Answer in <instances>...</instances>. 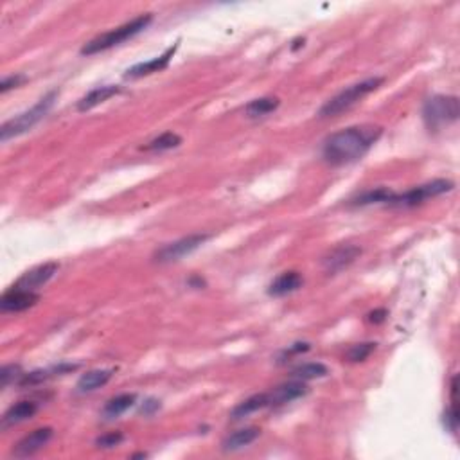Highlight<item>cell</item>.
Returning <instances> with one entry per match:
<instances>
[{
    "label": "cell",
    "instance_id": "obj_1",
    "mask_svg": "<svg viewBox=\"0 0 460 460\" xmlns=\"http://www.w3.org/2000/svg\"><path fill=\"white\" fill-rule=\"evenodd\" d=\"M383 130L373 124L349 126L329 135L322 144V157L331 166L356 162L377 143Z\"/></svg>",
    "mask_w": 460,
    "mask_h": 460
},
{
    "label": "cell",
    "instance_id": "obj_2",
    "mask_svg": "<svg viewBox=\"0 0 460 460\" xmlns=\"http://www.w3.org/2000/svg\"><path fill=\"white\" fill-rule=\"evenodd\" d=\"M153 20V16L151 15H139L135 16L133 20L126 22V24L119 25V28L111 29V31L103 32V35L95 36L94 40H90L88 44H85L81 47V54L83 56H92L97 54V52L108 51V49L115 47V45L123 44V42L130 40L133 36H137L139 32H143L147 25L151 24Z\"/></svg>",
    "mask_w": 460,
    "mask_h": 460
},
{
    "label": "cell",
    "instance_id": "obj_3",
    "mask_svg": "<svg viewBox=\"0 0 460 460\" xmlns=\"http://www.w3.org/2000/svg\"><path fill=\"white\" fill-rule=\"evenodd\" d=\"M385 81V78L381 75H374L369 80H363L360 83H354L351 87L344 88L340 94H337L334 97H331L329 101H325L324 107L318 110V117L327 119V117H337V115L344 114L349 108H353L358 101H361L365 95H369L370 92H374L376 88H380V85Z\"/></svg>",
    "mask_w": 460,
    "mask_h": 460
},
{
    "label": "cell",
    "instance_id": "obj_4",
    "mask_svg": "<svg viewBox=\"0 0 460 460\" xmlns=\"http://www.w3.org/2000/svg\"><path fill=\"white\" fill-rule=\"evenodd\" d=\"M56 97H58V92L56 90L49 92V94L45 95V97H42V99L31 108V110L16 115V117L9 119L8 123L2 124V128H0V140L6 143V140L22 135V133L29 131L31 128H35L36 124L40 123L45 115L49 114V110H51L52 104H54Z\"/></svg>",
    "mask_w": 460,
    "mask_h": 460
},
{
    "label": "cell",
    "instance_id": "obj_5",
    "mask_svg": "<svg viewBox=\"0 0 460 460\" xmlns=\"http://www.w3.org/2000/svg\"><path fill=\"white\" fill-rule=\"evenodd\" d=\"M423 119L430 130H439L444 124L459 119V97L456 95H433L423 107Z\"/></svg>",
    "mask_w": 460,
    "mask_h": 460
},
{
    "label": "cell",
    "instance_id": "obj_6",
    "mask_svg": "<svg viewBox=\"0 0 460 460\" xmlns=\"http://www.w3.org/2000/svg\"><path fill=\"white\" fill-rule=\"evenodd\" d=\"M453 189L452 180H433V182L423 183V186H417L408 189L406 193H401V195H394L390 205L397 207H413L419 205V203L426 202L430 198H435V196L444 195L448 190Z\"/></svg>",
    "mask_w": 460,
    "mask_h": 460
},
{
    "label": "cell",
    "instance_id": "obj_7",
    "mask_svg": "<svg viewBox=\"0 0 460 460\" xmlns=\"http://www.w3.org/2000/svg\"><path fill=\"white\" fill-rule=\"evenodd\" d=\"M209 238H210L209 234H190L182 239H176V241L173 243H167V245H164L160 250L155 252V261L159 262L180 261V259L186 258V255L198 250L200 246H202Z\"/></svg>",
    "mask_w": 460,
    "mask_h": 460
},
{
    "label": "cell",
    "instance_id": "obj_8",
    "mask_svg": "<svg viewBox=\"0 0 460 460\" xmlns=\"http://www.w3.org/2000/svg\"><path fill=\"white\" fill-rule=\"evenodd\" d=\"M58 268H60V265L54 261L36 266V268H32V270L25 272V274L16 281V284L13 286V288H16V290H25V291H36L38 288L47 284V282L54 277Z\"/></svg>",
    "mask_w": 460,
    "mask_h": 460
},
{
    "label": "cell",
    "instance_id": "obj_9",
    "mask_svg": "<svg viewBox=\"0 0 460 460\" xmlns=\"http://www.w3.org/2000/svg\"><path fill=\"white\" fill-rule=\"evenodd\" d=\"M52 435H54V430L49 428V426L35 430V432L25 435L22 440H18V444L13 448V455L16 459H25V456L35 455V453H38L42 448H45L49 444Z\"/></svg>",
    "mask_w": 460,
    "mask_h": 460
},
{
    "label": "cell",
    "instance_id": "obj_10",
    "mask_svg": "<svg viewBox=\"0 0 460 460\" xmlns=\"http://www.w3.org/2000/svg\"><path fill=\"white\" fill-rule=\"evenodd\" d=\"M38 301H40V295L36 293V291L11 288L0 298V310H2V313H20V311L32 308Z\"/></svg>",
    "mask_w": 460,
    "mask_h": 460
},
{
    "label": "cell",
    "instance_id": "obj_11",
    "mask_svg": "<svg viewBox=\"0 0 460 460\" xmlns=\"http://www.w3.org/2000/svg\"><path fill=\"white\" fill-rule=\"evenodd\" d=\"M176 49H178V45H173V47L167 49L164 54H160L159 58H153V60L150 61H143V63L133 65L131 68H128L124 78H126V80H139V78H144V75H150V74H155V72L164 71V68H167V65H169L171 58L175 56Z\"/></svg>",
    "mask_w": 460,
    "mask_h": 460
},
{
    "label": "cell",
    "instance_id": "obj_12",
    "mask_svg": "<svg viewBox=\"0 0 460 460\" xmlns=\"http://www.w3.org/2000/svg\"><path fill=\"white\" fill-rule=\"evenodd\" d=\"M361 254L360 246L354 245H341L334 250L329 252V255L324 258V268L325 272L334 274V272L344 270L345 266H349L351 262H354V259Z\"/></svg>",
    "mask_w": 460,
    "mask_h": 460
},
{
    "label": "cell",
    "instance_id": "obj_13",
    "mask_svg": "<svg viewBox=\"0 0 460 460\" xmlns=\"http://www.w3.org/2000/svg\"><path fill=\"white\" fill-rule=\"evenodd\" d=\"M308 392H310V389L304 385V381L293 380L270 390L268 392V401H270V406L286 405V403H291V401L298 399V397H304Z\"/></svg>",
    "mask_w": 460,
    "mask_h": 460
},
{
    "label": "cell",
    "instance_id": "obj_14",
    "mask_svg": "<svg viewBox=\"0 0 460 460\" xmlns=\"http://www.w3.org/2000/svg\"><path fill=\"white\" fill-rule=\"evenodd\" d=\"M38 403L35 401H20L16 405L9 406L8 412L2 417V428H8V426H15L18 423H24V420L35 417V413L38 412Z\"/></svg>",
    "mask_w": 460,
    "mask_h": 460
},
{
    "label": "cell",
    "instance_id": "obj_15",
    "mask_svg": "<svg viewBox=\"0 0 460 460\" xmlns=\"http://www.w3.org/2000/svg\"><path fill=\"white\" fill-rule=\"evenodd\" d=\"M78 369V365H71V363H60V365L56 367H49V369H42V370H32V373L24 374L22 380L18 381V385L20 387H32V385H40L44 381L51 380L54 376H61L65 373H71V370Z\"/></svg>",
    "mask_w": 460,
    "mask_h": 460
},
{
    "label": "cell",
    "instance_id": "obj_16",
    "mask_svg": "<svg viewBox=\"0 0 460 460\" xmlns=\"http://www.w3.org/2000/svg\"><path fill=\"white\" fill-rule=\"evenodd\" d=\"M302 282H304V279H302V275L298 272H284V274H281L272 282L270 288H268V293L272 297H284V295L297 291L302 286Z\"/></svg>",
    "mask_w": 460,
    "mask_h": 460
},
{
    "label": "cell",
    "instance_id": "obj_17",
    "mask_svg": "<svg viewBox=\"0 0 460 460\" xmlns=\"http://www.w3.org/2000/svg\"><path fill=\"white\" fill-rule=\"evenodd\" d=\"M119 92H121V87H117V85H104V87L94 88V90L88 92L85 97H81L80 103H78V110L80 111L92 110V108L104 103V101L114 97V95H117Z\"/></svg>",
    "mask_w": 460,
    "mask_h": 460
},
{
    "label": "cell",
    "instance_id": "obj_18",
    "mask_svg": "<svg viewBox=\"0 0 460 460\" xmlns=\"http://www.w3.org/2000/svg\"><path fill=\"white\" fill-rule=\"evenodd\" d=\"M259 435H261V430L255 428V426L238 430V432L230 433V435H226L225 439H223L222 448L223 452H236V449H241L245 448V446L252 444Z\"/></svg>",
    "mask_w": 460,
    "mask_h": 460
},
{
    "label": "cell",
    "instance_id": "obj_19",
    "mask_svg": "<svg viewBox=\"0 0 460 460\" xmlns=\"http://www.w3.org/2000/svg\"><path fill=\"white\" fill-rule=\"evenodd\" d=\"M111 376H114V370H107V369L88 370L87 374H83V376L80 377V381H78L75 389H78V392H81V394L94 392V390H97V389H101V387L107 385L108 381L111 380Z\"/></svg>",
    "mask_w": 460,
    "mask_h": 460
},
{
    "label": "cell",
    "instance_id": "obj_20",
    "mask_svg": "<svg viewBox=\"0 0 460 460\" xmlns=\"http://www.w3.org/2000/svg\"><path fill=\"white\" fill-rule=\"evenodd\" d=\"M266 406H270L268 392L255 394V396L248 397V399H245L243 403H239V405L230 412V417H232V419H243V417L250 416V413L266 408Z\"/></svg>",
    "mask_w": 460,
    "mask_h": 460
},
{
    "label": "cell",
    "instance_id": "obj_21",
    "mask_svg": "<svg viewBox=\"0 0 460 460\" xmlns=\"http://www.w3.org/2000/svg\"><path fill=\"white\" fill-rule=\"evenodd\" d=\"M135 394H121V396H115L108 401L103 408V417L104 419H115V417L123 416L126 410H130L131 406L135 405Z\"/></svg>",
    "mask_w": 460,
    "mask_h": 460
},
{
    "label": "cell",
    "instance_id": "obj_22",
    "mask_svg": "<svg viewBox=\"0 0 460 460\" xmlns=\"http://www.w3.org/2000/svg\"><path fill=\"white\" fill-rule=\"evenodd\" d=\"M329 374L327 367L324 363H318V361H313V363H302V365L295 367L290 373L291 380L297 381H310V380H318V377H324Z\"/></svg>",
    "mask_w": 460,
    "mask_h": 460
},
{
    "label": "cell",
    "instance_id": "obj_23",
    "mask_svg": "<svg viewBox=\"0 0 460 460\" xmlns=\"http://www.w3.org/2000/svg\"><path fill=\"white\" fill-rule=\"evenodd\" d=\"M394 195H396V193L387 189V187H377V189L365 190V193L358 196L353 203L354 205H373V203H389L390 205Z\"/></svg>",
    "mask_w": 460,
    "mask_h": 460
},
{
    "label": "cell",
    "instance_id": "obj_24",
    "mask_svg": "<svg viewBox=\"0 0 460 460\" xmlns=\"http://www.w3.org/2000/svg\"><path fill=\"white\" fill-rule=\"evenodd\" d=\"M277 108H279L277 97H259V99H254L246 104L245 111L248 117H262V115H268L272 114V111H275Z\"/></svg>",
    "mask_w": 460,
    "mask_h": 460
},
{
    "label": "cell",
    "instance_id": "obj_25",
    "mask_svg": "<svg viewBox=\"0 0 460 460\" xmlns=\"http://www.w3.org/2000/svg\"><path fill=\"white\" fill-rule=\"evenodd\" d=\"M180 144H182V137L173 133V131H166V133H162V135H159L157 139L151 140L144 150L160 153V151H169L173 150V147H178Z\"/></svg>",
    "mask_w": 460,
    "mask_h": 460
},
{
    "label": "cell",
    "instance_id": "obj_26",
    "mask_svg": "<svg viewBox=\"0 0 460 460\" xmlns=\"http://www.w3.org/2000/svg\"><path fill=\"white\" fill-rule=\"evenodd\" d=\"M374 349H376V344L374 341H365V344H356L353 345L349 351H347V354H345V358H347V361H351V363H358V361H365L367 358L370 356V354L374 353Z\"/></svg>",
    "mask_w": 460,
    "mask_h": 460
},
{
    "label": "cell",
    "instance_id": "obj_27",
    "mask_svg": "<svg viewBox=\"0 0 460 460\" xmlns=\"http://www.w3.org/2000/svg\"><path fill=\"white\" fill-rule=\"evenodd\" d=\"M22 376H24V374H22L20 365H6L4 369H2V373H0V380H2V389H6L9 383L20 381Z\"/></svg>",
    "mask_w": 460,
    "mask_h": 460
},
{
    "label": "cell",
    "instance_id": "obj_28",
    "mask_svg": "<svg viewBox=\"0 0 460 460\" xmlns=\"http://www.w3.org/2000/svg\"><path fill=\"white\" fill-rule=\"evenodd\" d=\"M123 440H124L123 433L110 432V433H104V435L97 437V440H95V446H97V448H115V446H119Z\"/></svg>",
    "mask_w": 460,
    "mask_h": 460
},
{
    "label": "cell",
    "instance_id": "obj_29",
    "mask_svg": "<svg viewBox=\"0 0 460 460\" xmlns=\"http://www.w3.org/2000/svg\"><path fill=\"white\" fill-rule=\"evenodd\" d=\"M24 81H25V75H22V74H16V75H9V78H4V80H2V83H0V92H2V94H6V92H9V90H11V88L20 87V85L24 83Z\"/></svg>",
    "mask_w": 460,
    "mask_h": 460
},
{
    "label": "cell",
    "instance_id": "obj_30",
    "mask_svg": "<svg viewBox=\"0 0 460 460\" xmlns=\"http://www.w3.org/2000/svg\"><path fill=\"white\" fill-rule=\"evenodd\" d=\"M159 408H160V401L147 399L143 405V408H140V413H144V416H151V413H155Z\"/></svg>",
    "mask_w": 460,
    "mask_h": 460
},
{
    "label": "cell",
    "instance_id": "obj_31",
    "mask_svg": "<svg viewBox=\"0 0 460 460\" xmlns=\"http://www.w3.org/2000/svg\"><path fill=\"white\" fill-rule=\"evenodd\" d=\"M387 310H376L373 313H369V320L374 322V324H381V322L387 320Z\"/></svg>",
    "mask_w": 460,
    "mask_h": 460
},
{
    "label": "cell",
    "instance_id": "obj_32",
    "mask_svg": "<svg viewBox=\"0 0 460 460\" xmlns=\"http://www.w3.org/2000/svg\"><path fill=\"white\" fill-rule=\"evenodd\" d=\"M293 44L295 45H291V51H297L298 47H302V45H304V38H298V40H295Z\"/></svg>",
    "mask_w": 460,
    "mask_h": 460
}]
</instances>
